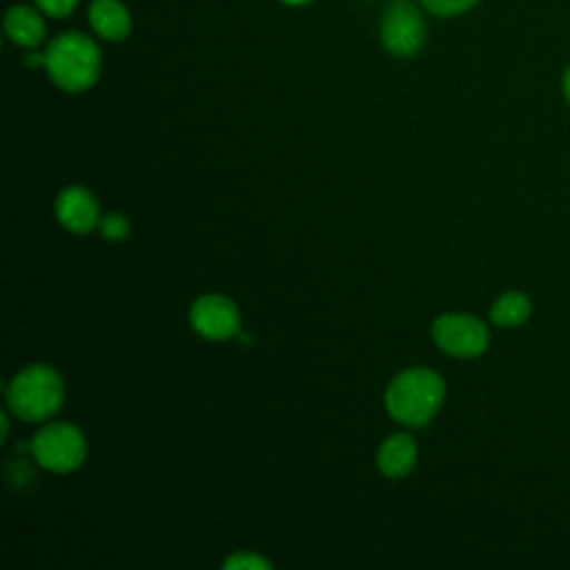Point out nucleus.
<instances>
[{"label": "nucleus", "mask_w": 570, "mask_h": 570, "mask_svg": "<svg viewBox=\"0 0 570 570\" xmlns=\"http://www.w3.org/2000/svg\"><path fill=\"white\" fill-rule=\"evenodd\" d=\"M45 69L60 89L85 91L98 80L100 51L89 36L65 31L47 45Z\"/></svg>", "instance_id": "f257e3e1"}, {"label": "nucleus", "mask_w": 570, "mask_h": 570, "mask_svg": "<svg viewBox=\"0 0 570 570\" xmlns=\"http://www.w3.org/2000/svg\"><path fill=\"white\" fill-rule=\"evenodd\" d=\"M443 394V379L434 370L412 367L387 385L385 407L403 425H423L441 407Z\"/></svg>", "instance_id": "f03ea898"}, {"label": "nucleus", "mask_w": 570, "mask_h": 570, "mask_svg": "<svg viewBox=\"0 0 570 570\" xmlns=\"http://www.w3.org/2000/svg\"><path fill=\"white\" fill-rule=\"evenodd\" d=\"M62 401L65 385L60 374L42 363L18 372L7 390L9 410L22 421H45L60 410Z\"/></svg>", "instance_id": "7ed1b4c3"}, {"label": "nucleus", "mask_w": 570, "mask_h": 570, "mask_svg": "<svg viewBox=\"0 0 570 570\" xmlns=\"http://www.w3.org/2000/svg\"><path fill=\"white\" fill-rule=\"evenodd\" d=\"M31 452L42 468L51 472H71L85 461L87 443L78 428L69 423H49L33 436Z\"/></svg>", "instance_id": "20e7f679"}, {"label": "nucleus", "mask_w": 570, "mask_h": 570, "mask_svg": "<svg viewBox=\"0 0 570 570\" xmlns=\"http://www.w3.org/2000/svg\"><path fill=\"white\" fill-rule=\"evenodd\" d=\"M432 336L436 345L461 358L476 356L488 345V327L470 314H443L432 325Z\"/></svg>", "instance_id": "39448f33"}, {"label": "nucleus", "mask_w": 570, "mask_h": 570, "mask_svg": "<svg viewBox=\"0 0 570 570\" xmlns=\"http://www.w3.org/2000/svg\"><path fill=\"white\" fill-rule=\"evenodd\" d=\"M381 38L390 53L401 58L414 56L425 40V22L421 11L414 4L399 0L381 20Z\"/></svg>", "instance_id": "423d86ee"}, {"label": "nucleus", "mask_w": 570, "mask_h": 570, "mask_svg": "<svg viewBox=\"0 0 570 570\" xmlns=\"http://www.w3.org/2000/svg\"><path fill=\"white\" fill-rule=\"evenodd\" d=\"M189 321L200 336L212 341H225L240 332V316L236 305L220 294L200 296L189 312Z\"/></svg>", "instance_id": "0eeeda50"}, {"label": "nucleus", "mask_w": 570, "mask_h": 570, "mask_svg": "<svg viewBox=\"0 0 570 570\" xmlns=\"http://www.w3.org/2000/svg\"><path fill=\"white\" fill-rule=\"evenodd\" d=\"M56 216L62 223V227H67L73 234H89L96 225H100L98 205L94 196L78 185L60 191L56 200Z\"/></svg>", "instance_id": "6e6552de"}, {"label": "nucleus", "mask_w": 570, "mask_h": 570, "mask_svg": "<svg viewBox=\"0 0 570 570\" xmlns=\"http://www.w3.org/2000/svg\"><path fill=\"white\" fill-rule=\"evenodd\" d=\"M89 22L98 36L111 42L125 40L131 31V16L120 0H94Z\"/></svg>", "instance_id": "1a4fd4ad"}, {"label": "nucleus", "mask_w": 570, "mask_h": 570, "mask_svg": "<svg viewBox=\"0 0 570 570\" xmlns=\"http://www.w3.org/2000/svg\"><path fill=\"white\" fill-rule=\"evenodd\" d=\"M45 22L40 18V13L31 7L18 4L11 7L4 16V33L9 36L11 42L33 49L45 40Z\"/></svg>", "instance_id": "9d476101"}, {"label": "nucleus", "mask_w": 570, "mask_h": 570, "mask_svg": "<svg viewBox=\"0 0 570 570\" xmlns=\"http://www.w3.org/2000/svg\"><path fill=\"white\" fill-rule=\"evenodd\" d=\"M379 468L385 476H403L416 463V443L410 434H394L379 448Z\"/></svg>", "instance_id": "9b49d317"}, {"label": "nucleus", "mask_w": 570, "mask_h": 570, "mask_svg": "<svg viewBox=\"0 0 570 570\" xmlns=\"http://www.w3.org/2000/svg\"><path fill=\"white\" fill-rule=\"evenodd\" d=\"M530 314V298L521 292H508L499 296L490 309V321L499 327L521 325Z\"/></svg>", "instance_id": "f8f14e48"}, {"label": "nucleus", "mask_w": 570, "mask_h": 570, "mask_svg": "<svg viewBox=\"0 0 570 570\" xmlns=\"http://www.w3.org/2000/svg\"><path fill=\"white\" fill-rule=\"evenodd\" d=\"M479 0H421V4L436 16H456L474 7Z\"/></svg>", "instance_id": "ddd939ff"}, {"label": "nucleus", "mask_w": 570, "mask_h": 570, "mask_svg": "<svg viewBox=\"0 0 570 570\" xmlns=\"http://www.w3.org/2000/svg\"><path fill=\"white\" fill-rule=\"evenodd\" d=\"M129 232V223L125 220V216L120 214H107L105 218H100V234L107 240H122Z\"/></svg>", "instance_id": "4468645a"}, {"label": "nucleus", "mask_w": 570, "mask_h": 570, "mask_svg": "<svg viewBox=\"0 0 570 570\" xmlns=\"http://www.w3.org/2000/svg\"><path fill=\"white\" fill-rule=\"evenodd\" d=\"M225 568H234V570H265L269 568V561L258 557V554H249V552H236L225 561Z\"/></svg>", "instance_id": "2eb2a0df"}, {"label": "nucleus", "mask_w": 570, "mask_h": 570, "mask_svg": "<svg viewBox=\"0 0 570 570\" xmlns=\"http://www.w3.org/2000/svg\"><path fill=\"white\" fill-rule=\"evenodd\" d=\"M38 9H42L47 16L53 18H65L73 11V7L78 4V0H36Z\"/></svg>", "instance_id": "dca6fc26"}, {"label": "nucleus", "mask_w": 570, "mask_h": 570, "mask_svg": "<svg viewBox=\"0 0 570 570\" xmlns=\"http://www.w3.org/2000/svg\"><path fill=\"white\" fill-rule=\"evenodd\" d=\"M24 62L29 65V67H45V53H29V56H24Z\"/></svg>", "instance_id": "f3484780"}, {"label": "nucleus", "mask_w": 570, "mask_h": 570, "mask_svg": "<svg viewBox=\"0 0 570 570\" xmlns=\"http://www.w3.org/2000/svg\"><path fill=\"white\" fill-rule=\"evenodd\" d=\"M563 94H566V98H568V102H570V69H568L566 76H563Z\"/></svg>", "instance_id": "a211bd4d"}, {"label": "nucleus", "mask_w": 570, "mask_h": 570, "mask_svg": "<svg viewBox=\"0 0 570 570\" xmlns=\"http://www.w3.org/2000/svg\"><path fill=\"white\" fill-rule=\"evenodd\" d=\"M283 2H287V4H307L312 0H283Z\"/></svg>", "instance_id": "6ab92c4d"}, {"label": "nucleus", "mask_w": 570, "mask_h": 570, "mask_svg": "<svg viewBox=\"0 0 570 570\" xmlns=\"http://www.w3.org/2000/svg\"><path fill=\"white\" fill-rule=\"evenodd\" d=\"M396 2H399V0H396Z\"/></svg>", "instance_id": "aec40b11"}]
</instances>
